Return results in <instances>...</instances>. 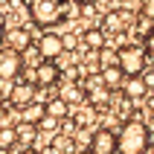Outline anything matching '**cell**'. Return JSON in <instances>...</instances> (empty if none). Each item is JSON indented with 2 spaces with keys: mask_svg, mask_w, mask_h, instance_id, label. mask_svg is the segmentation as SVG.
<instances>
[{
  "mask_svg": "<svg viewBox=\"0 0 154 154\" xmlns=\"http://www.w3.org/2000/svg\"><path fill=\"white\" fill-rule=\"evenodd\" d=\"M151 146V128L143 119H128L116 131V154H146Z\"/></svg>",
  "mask_w": 154,
  "mask_h": 154,
  "instance_id": "obj_1",
  "label": "cell"
},
{
  "mask_svg": "<svg viewBox=\"0 0 154 154\" xmlns=\"http://www.w3.org/2000/svg\"><path fill=\"white\" fill-rule=\"evenodd\" d=\"M26 15L35 26H55L67 15L64 0H26Z\"/></svg>",
  "mask_w": 154,
  "mask_h": 154,
  "instance_id": "obj_2",
  "label": "cell"
},
{
  "mask_svg": "<svg viewBox=\"0 0 154 154\" xmlns=\"http://www.w3.org/2000/svg\"><path fill=\"white\" fill-rule=\"evenodd\" d=\"M119 70L125 73V79H134V76H143L148 67V52L140 41H131V44H122L119 50Z\"/></svg>",
  "mask_w": 154,
  "mask_h": 154,
  "instance_id": "obj_3",
  "label": "cell"
},
{
  "mask_svg": "<svg viewBox=\"0 0 154 154\" xmlns=\"http://www.w3.org/2000/svg\"><path fill=\"white\" fill-rule=\"evenodd\" d=\"M29 73V79L26 82H32L35 87H52V85H58L61 82V64L58 61H41L35 70H26Z\"/></svg>",
  "mask_w": 154,
  "mask_h": 154,
  "instance_id": "obj_4",
  "label": "cell"
},
{
  "mask_svg": "<svg viewBox=\"0 0 154 154\" xmlns=\"http://www.w3.org/2000/svg\"><path fill=\"white\" fill-rule=\"evenodd\" d=\"M35 50L41 55V61H58L64 55V41H61L58 32H44L38 41H35Z\"/></svg>",
  "mask_w": 154,
  "mask_h": 154,
  "instance_id": "obj_5",
  "label": "cell"
},
{
  "mask_svg": "<svg viewBox=\"0 0 154 154\" xmlns=\"http://www.w3.org/2000/svg\"><path fill=\"white\" fill-rule=\"evenodd\" d=\"M3 41H6V50L17 52V55H23L26 50H32V32L26 26H9L6 35H3Z\"/></svg>",
  "mask_w": 154,
  "mask_h": 154,
  "instance_id": "obj_6",
  "label": "cell"
},
{
  "mask_svg": "<svg viewBox=\"0 0 154 154\" xmlns=\"http://www.w3.org/2000/svg\"><path fill=\"white\" fill-rule=\"evenodd\" d=\"M20 73H23L20 55L12 50H0V82H17Z\"/></svg>",
  "mask_w": 154,
  "mask_h": 154,
  "instance_id": "obj_7",
  "label": "cell"
},
{
  "mask_svg": "<svg viewBox=\"0 0 154 154\" xmlns=\"http://www.w3.org/2000/svg\"><path fill=\"white\" fill-rule=\"evenodd\" d=\"M90 151L93 154H116V131L96 128L90 137Z\"/></svg>",
  "mask_w": 154,
  "mask_h": 154,
  "instance_id": "obj_8",
  "label": "cell"
},
{
  "mask_svg": "<svg viewBox=\"0 0 154 154\" xmlns=\"http://www.w3.org/2000/svg\"><path fill=\"white\" fill-rule=\"evenodd\" d=\"M35 99H38V87H35L32 82H15V90H12V96H9V105H15L17 111H23V108H29Z\"/></svg>",
  "mask_w": 154,
  "mask_h": 154,
  "instance_id": "obj_9",
  "label": "cell"
},
{
  "mask_svg": "<svg viewBox=\"0 0 154 154\" xmlns=\"http://www.w3.org/2000/svg\"><path fill=\"white\" fill-rule=\"evenodd\" d=\"M131 20H134L131 15H122L119 9H111V12L102 17V26H99V29H102L105 35H119V32H125V29H128Z\"/></svg>",
  "mask_w": 154,
  "mask_h": 154,
  "instance_id": "obj_10",
  "label": "cell"
},
{
  "mask_svg": "<svg viewBox=\"0 0 154 154\" xmlns=\"http://www.w3.org/2000/svg\"><path fill=\"white\" fill-rule=\"evenodd\" d=\"M146 96H148V87H146V82H143V76L125 79V85H122V99L140 102V99H146Z\"/></svg>",
  "mask_w": 154,
  "mask_h": 154,
  "instance_id": "obj_11",
  "label": "cell"
},
{
  "mask_svg": "<svg viewBox=\"0 0 154 154\" xmlns=\"http://www.w3.org/2000/svg\"><path fill=\"white\" fill-rule=\"evenodd\" d=\"M105 38H108V35H105L99 26H87L85 32H82V41H85V50H87V52L105 50Z\"/></svg>",
  "mask_w": 154,
  "mask_h": 154,
  "instance_id": "obj_12",
  "label": "cell"
},
{
  "mask_svg": "<svg viewBox=\"0 0 154 154\" xmlns=\"http://www.w3.org/2000/svg\"><path fill=\"white\" fill-rule=\"evenodd\" d=\"M113 96L116 93H111L108 87H93V90H87V105L93 108V111H102V108H108V105L113 102Z\"/></svg>",
  "mask_w": 154,
  "mask_h": 154,
  "instance_id": "obj_13",
  "label": "cell"
},
{
  "mask_svg": "<svg viewBox=\"0 0 154 154\" xmlns=\"http://www.w3.org/2000/svg\"><path fill=\"white\" fill-rule=\"evenodd\" d=\"M44 111H47V116H52V119H58V122H64L70 116V105L61 99V96H52V99H47L44 102Z\"/></svg>",
  "mask_w": 154,
  "mask_h": 154,
  "instance_id": "obj_14",
  "label": "cell"
},
{
  "mask_svg": "<svg viewBox=\"0 0 154 154\" xmlns=\"http://www.w3.org/2000/svg\"><path fill=\"white\" fill-rule=\"evenodd\" d=\"M15 134H17V146H23V151L35 148V143H38V128L35 125L20 122V125H15Z\"/></svg>",
  "mask_w": 154,
  "mask_h": 154,
  "instance_id": "obj_15",
  "label": "cell"
},
{
  "mask_svg": "<svg viewBox=\"0 0 154 154\" xmlns=\"http://www.w3.org/2000/svg\"><path fill=\"white\" fill-rule=\"evenodd\" d=\"M99 76H102V85L108 87L111 93H116V90H122V85H125V73H122L119 67H113V70H102Z\"/></svg>",
  "mask_w": 154,
  "mask_h": 154,
  "instance_id": "obj_16",
  "label": "cell"
},
{
  "mask_svg": "<svg viewBox=\"0 0 154 154\" xmlns=\"http://www.w3.org/2000/svg\"><path fill=\"white\" fill-rule=\"evenodd\" d=\"M96 55H99V73H102V70L119 67V55H116V50H113V47H105V50H99Z\"/></svg>",
  "mask_w": 154,
  "mask_h": 154,
  "instance_id": "obj_17",
  "label": "cell"
},
{
  "mask_svg": "<svg viewBox=\"0 0 154 154\" xmlns=\"http://www.w3.org/2000/svg\"><path fill=\"white\" fill-rule=\"evenodd\" d=\"M85 87H82V85H70V82H67V85H64V87H61V99H64V102H67V105H76V102H85Z\"/></svg>",
  "mask_w": 154,
  "mask_h": 154,
  "instance_id": "obj_18",
  "label": "cell"
},
{
  "mask_svg": "<svg viewBox=\"0 0 154 154\" xmlns=\"http://www.w3.org/2000/svg\"><path fill=\"white\" fill-rule=\"evenodd\" d=\"M20 116H23L26 125H38V122L47 116V111H44V105H41V102H32L29 108H23V111H20Z\"/></svg>",
  "mask_w": 154,
  "mask_h": 154,
  "instance_id": "obj_19",
  "label": "cell"
},
{
  "mask_svg": "<svg viewBox=\"0 0 154 154\" xmlns=\"http://www.w3.org/2000/svg\"><path fill=\"white\" fill-rule=\"evenodd\" d=\"M17 146V134H15V125H0V148H9Z\"/></svg>",
  "mask_w": 154,
  "mask_h": 154,
  "instance_id": "obj_20",
  "label": "cell"
},
{
  "mask_svg": "<svg viewBox=\"0 0 154 154\" xmlns=\"http://www.w3.org/2000/svg\"><path fill=\"white\" fill-rule=\"evenodd\" d=\"M122 12V15H131L134 17V12H143V0H119V6H116Z\"/></svg>",
  "mask_w": 154,
  "mask_h": 154,
  "instance_id": "obj_21",
  "label": "cell"
},
{
  "mask_svg": "<svg viewBox=\"0 0 154 154\" xmlns=\"http://www.w3.org/2000/svg\"><path fill=\"white\" fill-rule=\"evenodd\" d=\"M35 128L41 131V134H55V131L61 128V122H58V119H52V116H44V119L35 125Z\"/></svg>",
  "mask_w": 154,
  "mask_h": 154,
  "instance_id": "obj_22",
  "label": "cell"
},
{
  "mask_svg": "<svg viewBox=\"0 0 154 154\" xmlns=\"http://www.w3.org/2000/svg\"><path fill=\"white\" fill-rule=\"evenodd\" d=\"M140 15L154 23V0H143V12H140Z\"/></svg>",
  "mask_w": 154,
  "mask_h": 154,
  "instance_id": "obj_23",
  "label": "cell"
},
{
  "mask_svg": "<svg viewBox=\"0 0 154 154\" xmlns=\"http://www.w3.org/2000/svg\"><path fill=\"white\" fill-rule=\"evenodd\" d=\"M143 47H146L148 58H154V29H151V35H148V38H146V44H143Z\"/></svg>",
  "mask_w": 154,
  "mask_h": 154,
  "instance_id": "obj_24",
  "label": "cell"
},
{
  "mask_svg": "<svg viewBox=\"0 0 154 154\" xmlns=\"http://www.w3.org/2000/svg\"><path fill=\"white\" fill-rule=\"evenodd\" d=\"M143 82H146L148 90H154V70H146V73H143Z\"/></svg>",
  "mask_w": 154,
  "mask_h": 154,
  "instance_id": "obj_25",
  "label": "cell"
},
{
  "mask_svg": "<svg viewBox=\"0 0 154 154\" xmlns=\"http://www.w3.org/2000/svg\"><path fill=\"white\" fill-rule=\"evenodd\" d=\"M61 41H64V52H70L76 47V38H73V35H61Z\"/></svg>",
  "mask_w": 154,
  "mask_h": 154,
  "instance_id": "obj_26",
  "label": "cell"
},
{
  "mask_svg": "<svg viewBox=\"0 0 154 154\" xmlns=\"http://www.w3.org/2000/svg\"><path fill=\"white\" fill-rule=\"evenodd\" d=\"M3 122H6V105L0 102V125H3Z\"/></svg>",
  "mask_w": 154,
  "mask_h": 154,
  "instance_id": "obj_27",
  "label": "cell"
},
{
  "mask_svg": "<svg viewBox=\"0 0 154 154\" xmlns=\"http://www.w3.org/2000/svg\"><path fill=\"white\" fill-rule=\"evenodd\" d=\"M76 3H79V6H82V9H87V6H90V3H96V0H76Z\"/></svg>",
  "mask_w": 154,
  "mask_h": 154,
  "instance_id": "obj_28",
  "label": "cell"
},
{
  "mask_svg": "<svg viewBox=\"0 0 154 154\" xmlns=\"http://www.w3.org/2000/svg\"><path fill=\"white\" fill-rule=\"evenodd\" d=\"M3 35H6V29H3V17H0V41H3Z\"/></svg>",
  "mask_w": 154,
  "mask_h": 154,
  "instance_id": "obj_29",
  "label": "cell"
},
{
  "mask_svg": "<svg viewBox=\"0 0 154 154\" xmlns=\"http://www.w3.org/2000/svg\"><path fill=\"white\" fill-rule=\"evenodd\" d=\"M23 154H41V151H38V148H29V151H23Z\"/></svg>",
  "mask_w": 154,
  "mask_h": 154,
  "instance_id": "obj_30",
  "label": "cell"
},
{
  "mask_svg": "<svg viewBox=\"0 0 154 154\" xmlns=\"http://www.w3.org/2000/svg\"><path fill=\"white\" fill-rule=\"evenodd\" d=\"M0 154H12V151H9V148H0Z\"/></svg>",
  "mask_w": 154,
  "mask_h": 154,
  "instance_id": "obj_31",
  "label": "cell"
},
{
  "mask_svg": "<svg viewBox=\"0 0 154 154\" xmlns=\"http://www.w3.org/2000/svg\"><path fill=\"white\" fill-rule=\"evenodd\" d=\"M79 154H93V151H90V148H85V151H79Z\"/></svg>",
  "mask_w": 154,
  "mask_h": 154,
  "instance_id": "obj_32",
  "label": "cell"
}]
</instances>
